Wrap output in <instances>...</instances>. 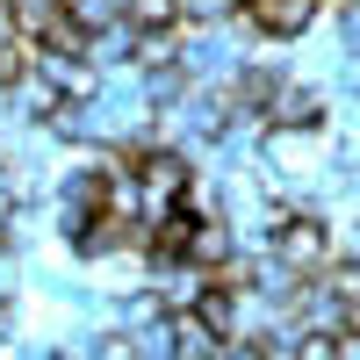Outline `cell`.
<instances>
[{"instance_id":"1","label":"cell","mask_w":360,"mask_h":360,"mask_svg":"<svg viewBox=\"0 0 360 360\" xmlns=\"http://www.w3.org/2000/svg\"><path fill=\"white\" fill-rule=\"evenodd\" d=\"M266 259H281L288 274H324V266H339V231L317 217L310 202L281 209V224L266 231Z\"/></svg>"},{"instance_id":"2","label":"cell","mask_w":360,"mask_h":360,"mask_svg":"<svg viewBox=\"0 0 360 360\" xmlns=\"http://www.w3.org/2000/svg\"><path fill=\"white\" fill-rule=\"evenodd\" d=\"M238 22H245L252 37H266V44H288V37H310L324 22V0H245Z\"/></svg>"},{"instance_id":"3","label":"cell","mask_w":360,"mask_h":360,"mask_svg":"<svg viewBox=\"0 0 360 360\" xmlns=\"http://www.w3.org/2000/svg\"><path fill=\"white\" fill-rule=\"evenodd\" d=\"M209 266H195V259H152V295H159V310L173 317V310H195L202 295H209Z\"/></svg>"},{"instance_id":"4","label":"cell","mask_w":360,"mask_h":360,"mask_svg":"<svg viewBox=\"0 0 360 360\" xmlns=\"http://www.w3.org/2000/svg\"><path fill=\"white\" fill-rule=\"evenodd\" d=\"M259 115H266V130H324V94L303 86V79H281Z\"/></svg>"},{"instance_id":"5","label":"cell","mask_w":360,"mask_h":360,"mask_svg":"<svg viewBox=\"0 0 360 360\" xmlns=\"http://www.w3.org/2000/svg\"><path fill=\"white\" fill-rule=\"evenodd\" d=\"M224 346H231V339H224L202 310H173V317H166V353H173V360H217Z\"/></svg>"},{"instance_id":"6","label":"cell","mask_w":360,"mask_h":360,"mask_svg":"<svg viewBox=\"0 0 360 360\" xmlns=\"http://www.w3.org/2000/svg\"><path fill=\"white\" fill-rule=\"evenodd\" d=\"M137 44H144V29H130L123 15H115L108 29L86 37V65H94V72H130L137 65Z\"/></svg>"},{"instance_id":"7","label":"cell","mask_w":360,"mask_h":360,"mask_svg":"<svg viewBox=\"0 0 360 360\" xmlns=\"http://www.w3.org/2000/svg\"><path fill=\"white\" fill-rule=\"evenodd\" d=\"M8 101L29 115V123H51V115L65 108V94H58V86H51L44 72H22V79H8Z\"/></svg>"},{"instance_id":"8","label":"cell","mask_w":360,"mask_h":360,"mask_svg":"<svg viewBox=\"0 0 360 360\" xmlns=\"http://www.w3.org/2000/svg\"><path fill=\"white\" fill-rule=\"evenodd\" d=\"M123 22L144 29V37H166V29H180V0H130Z\"/></svg>"},{"instance_id":"9","label":"cell","mask_w":360,"mask_h":360,"mask_svg":"<svg viewBox=\"0 0 360 360\" xmlns=\"http://www.w3.org/2000/svg\"><path fill=\"white\" fill-rule=\"evenodd\" d=\"M15 22H22V29H29V37H37V44H44V37H51V29H58V22H65V0H15Z\"/></svg>"},{"instance_id":"10","label":"cell","mask_w":360,"mask_h":360,"mask_svg":"<svg viewBox=\"0 0 360 360\" xmlns=\"http://www.w3.org/2000/svg\"><path fill=\"white\" fill-rule=\"evenodd\" d=\"M238 8L245 0H180V22L188 29H224V22H238Z\"/></svg>"},{"instance_id":"11","label":"cell","mask_w":360,"mask_h":360,"mask_svg":"<svg viewBox=\"0 0 360 360\" xmlns=\"http://www.w3.org/2000/svg\"><path fill=\"white\" fill-rule=\"evenodd\" d=\"M0 86H8V72H0Z\"/></svg>"}]
</instances>
